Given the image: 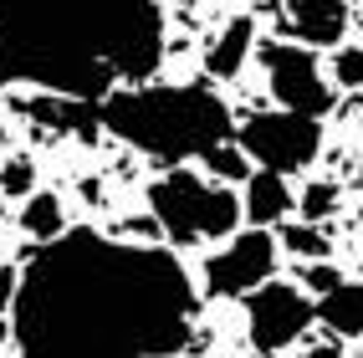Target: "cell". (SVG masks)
<instances>
[{
    "label": "cell",
    "mask_w": 363,
    "mask_h": 358,
    "mask_svg": "<svg viewBox=\"0 0 363 358\" xmlns=\"http://www.w3.org/2000/svg\"><path fill=\"white\" fill-rule=\"evenodd\" d=\"M251 46H256V16H230V21H220V31L205 41V77H215V82L240 77Z\"/></svg>",
    "instance_id": "9"
},
{
    "label": "cell",
    "mask_w": 363,
    "mask_h": 358,
    "mask_svg": "<svg viewBox=\"0 0 363 358\" xmlns=\"http://www.w3.org/2000/svg\"><path fill=\"white\" fill-rule=\"evenodd\" d=\"M337 281H343L337 267H328V261H302V286H312V297H328Z\"/></svg>",
    "instance_id": "19"
},
{
    "label": "cell",
    "mask_w": 363,
    "mask_h": 358,
    "mask_svg": "<svg viewBox=\"0 0 363 358\" xmlns=\"http://www.w3.org/2000/svg\"><path fill=\"white\" fill-rule=\"evenodd\" d=\"M286 26L297 41L337 46L348 31V0H286Z\"/></svg>",
    "instance_id": "10"
},
{
    "label": "cell",
    "mask_w": 363,
    "mask_h": 358,
    "mask_svg": "<svg viewBox=\"0 0 363 358\" xmlns=\"http://www.w3.org/2000/svg\"><path fill=\"white\" fill-rule=\"evenodd\" d=\"M98 123L149 159H205L230 143V108L210 87H118L98 103Z\"/></svg>",
    "instance_id": "3"
},
{
    "label": "cell",
    "mask_w": 363,
    "mask_h": 358,
    "mask_svg": "<svg viewBox=\"0 0 363 358\" xmlns=\"http://www.w3.org/2000/svg\"><path fill=\"white\" fill-rule=\"evenodd\" d=\"M149 210L154 225L169 235L174 246H195V241H225L240 225V195L230 184L200 179L189 169H169L149 184Z\"/></svg>",
    "instance_id": "4"
},
{
    "label": "cell",
    "mask_w": 363,
    "mask_h": 358,
    "mask_svg": "<svg viewBox=\"0 0 363 358\" xmlns=\"http://www.w3.org/2000/svg\"><path fill=\"white\" fill-rule=\"evenodd\" d=\"M11 302H16V272H11V267H0V318L11 313Z\"/></svg>",
    "instance_id": "20"
},
{
    "label": "cell",
    "mask_w": 363,
    "mask_h": 358,
    "mask_svg": "<svg viewBox=\"0 0 363 358\" xmlns=\"http://www.w3.org/2000/svg\"><path fill=\"white\" fill-rule=\"evenodd\" d=\"M312 328V302L302 286L292 281H261L256 292H246V332H251V348L256 353H281L292 348L302 332Z\"/></svg>",
    "instance_id": "8"
},
{
    "label": "cell",
    "mask_w": 363,
    "mask_h": 358,
    "mask_svg": "<svg viewBox=\"0 0 363 358\" xmlns=\"http://www.w3.org/2000/svg\"><path fill=\"white\" fill-rule=\"evenodd\" d=\"M277 246H281V251H292L297 261H328V256H333L328 230H323V225H312V220H281Z\"/></svg>",
    "instance_id": "14"
},
{
    "label": "cell",
    "mask_w": 363,
    "mask_h": 358,
    "mask_svg": "<svg viewBox=\"0 0 363 358\" xmlns=\"http://www.w3.org/2000/svg\"><path fill=\"white\" fill-rule=\"evenodd\" d=\"M200 297L164 246L62 230L16 272L11 338L21 358H174Z\"/></svg>",
    "instance_id": "1"
},
{
    "label": "cell",
    "mask_w": 363,
    "mask_h": 358,
    "mask_svg": "<svg viewBox=\"0 0 363 358\" xmlns=\"http://www.w3.org/2000/svg\"><path fill=\"white\" fill-rule=\"evenodd\" d=\"M261 67H266V87L281 113H297V118H328L333 113V82L323 62L297 41H266L261 46Z\"/></svg>",
    "instance_id": "6"
},
{
    "label": "cell",
    "mask_w": 363,
    "mask_h": 358,
    "mask_svg": "<svg viewBox=\"0 0 363 358\" xmlns=\"http://www.w3.org/2000/svg\"><path fill=\"white\" fill-rule=\"evenodd\" d=\"M0 215H6V205H0Z\"/></svg>",
    "instance_id": "25"
},
{
    "label": "cell",
    "mask_w": 363,
    "mask_h": 358,
    "mask_svg": "<svg viewBox=\"0 0 363 358\" xmlns=\"http://www.w3.org/2000/svg\"><path fill=\"white\" fill-rule=\"evenodd\" d=\"M0 149H6V123H0Z\"/></svg>",
    "instance_id": "23"
},
{
    "label": "cell",
    "mask_w": 363,
    "mask_h": 358,
    "mask_svg": "<svg viewBox=\"0 0 363 358\" xmlns=\"http://www.w3.org/2000/svg\"><path fill=\"white\" fill-rule=\"evenodd\" d=\"M337 200H343V189H337V179H312L302 195H297V210H302V220L312 225H323L328 215H337Z\"/></svg>",
    "instance_id": "15"
},
{
    "label": "cell",
    "mask_w": 363,
    "mask_h": 358,
    "mask_svg": "<svg viewBox=\"0 0 363 358\" xmlns=\"http://www.w3.org/2000/svg\"><path fill=\"white\" fill-rule=\"evenodd\" d=\"M277 235L272 230H235L225 235V246L205 261V297H246L261 281L277 276Z\"/></svg>",
    "instance_id": "7"
},
{
    "label": "cell",
    "mask_w": 363,
    "mask_h": 358,
    "mask_svg": "<svg viewBox=\"0 0 363 358\" xmlns=\"http://www.w3.org/2000/svg\"><path fill=\"white\" fill-rule=\"evenodd\" d=\"M36 189V164L31 154H11L6 164H0V200H26Z\"/></svg>",
    "instance_id": "16"
},
{
    "label": "cell",
    "mask_w": 363,
    "mask_h": 358,
    "mask_svg": "<svg viewBox=\"0 0 363 358\" xmlns=\"http://www.w3.org/2000/svg\"><path fill=\"white\" fill-rule=\"evenodd\" d=\"M358 128H363V108H358Z\"/></svg>",
    "instance_id": "24"
},
{
    "label": "cell",
    "mask_w": 363,
    "mask_h": 358,
    "mask_svg": "<svg viewBox=\"0 0 363 358\" xmlns=\"http://www.w3.org/2000/svg\"><path fill=\"white\" fill-rule=\"evenodd\" d=\"M312 318L333 338H363V281H337L328 297L312 302Z\"/></svg>",
    "instance_id": "12"
},
{
    "label": "cell",
    "mask_w": 363,
    "mask_h": 358,
    "mask_svg": "<svg viewBox=\"0 0 363 358\" xmlns=\"http://www.w3.org/2000/svg\"><path fill=\"white\" fill-rule=\"evenodd\" d=\"M307 358H343V338H328V343H318Z\"/></svg>",
    "instance_id": "21"
},
{
    "label": "cell",
    "mask_w": 363,
    "mask_h": 358,
    "mask_svg": "<svg viewBox=\"0 0 363 358\" xmlns=\"http://www.w3.org/2000/svg\"><path fill=\"white\" fill-rule=\"evenodd\" d=\"M358 189H363V154H358Z\"/></svg>",
    "instance_id": "22"
},
{
    "label": "cell",
    "mask_w": 363,
    "mask_h": 358,
    "mask_svg": "<svg viewBox=\"0 0 363 358\" xmlns=\"http://www.w3.org/2000/svg\"><path fill=\"white\" fill-rule=\"evenodd\" d=\"M205 169H210L215 184H225V179L235 184V179H246V174H251V159L240 154L235 143H215V149L205 154Z\"/></svg>",
    "instance_id": "17"
},
{
    "label": "cell",
    "mask_w": 363,
    "mask_h": 358,
    "mask_svg": "<svg viewBox=\"0 0 363 358\" xmlns=\"http://www.w3.org/2000/svg\"><path fill=\"white\" fill-rule=\"evenodd\" d=\"M235 149L251 164L286 179L323 154V118H297V113H281V108L251 113L235 123Z\"/></svg>",
    "instance_id": "5"
},
{
    "label": "cell",
    "mask_w": 363,
    "mask_h": 358,
    "mask_svg": "<svg viewBox=\"0 0 363 358\" xmlns=\"http://www.w3.org/2000/svg\"><path fill=\"white\" fill-rule=\"evenodd\" d=\"M159 0H0V87L103 103L118 82H143L164 62Z\"/></svg>",
    "instance_id": "2"
},
{
    "label": "cell",
    "mask_w": 363,
    "mask_h": 358,
    "mask_svg": "<svg viewBox=\"0 0 363 358\" xmlns=\"http://www.w3.org/2000/svg\"><path fill=\"white\" fill-rule=\"evenodd\" d=\"M333 77L343 87H363V46H343L333 57Z\"/></svg>",
    "instance_id": "18"
},
{
    "label": "cell",
    "mask_w": 363,
    "mask_h": 358,
    "mask_svg": "<svg viewBox=\"0 0 363 358\" xmlns=\"http://www.w3.org/2000/svg\"><path fill=\"white\" fill-rule=\"evenodd\" d=\"M67 230V210L62 200L52 195V189H31L26 205H21V235H31V241H57V235Z\"/></svg>",
    "instance_id": "13"
},
{
    "label": "cell",
    "mask_w": 363,
    "mask_h": 358,
    "mask_svg": "<svg viewBox=\"0 0 363 358\" xmlns=\"http://www.w3.org/2000/svg\"><path fill=\"white\" fill-rule=\"evenodd\" d=\"M292 205H297V195H292V184H286L281 174H272V169H251V174H246L240 215H246V220H251L256 230L281 225L286 215H292Z\"/></svg>",
    "instance_id": "11"
}]
</instances>
